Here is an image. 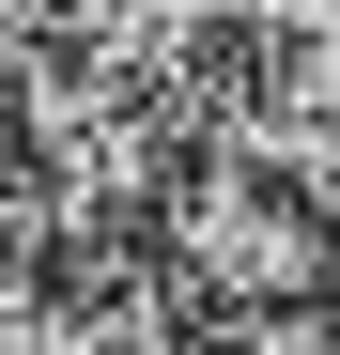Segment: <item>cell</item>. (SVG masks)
Wrapping results in <instances>:
<instances>
[{"instance_id": "6da1fadb", "label": "cell", "mask_w": 340, "mask_h": 355, "mask_svg": "<svg viewBox=\"0 0 340 355\" xmlns=\"http://www.w3.org/2000/svg\"><path fill=\"white\" fill-rule=\"evenodd\" d=\"M186 263L216 293H309L325 278V201L278 155H216L201 186H186Z\"/></svg>"}, {"instance_id": "7a4b0ae2", "label": "cell", "mask_w": 340, "mask_h": 355, "mask_svg": "<svg viewBox=\"0 0 340 355\" xmlns=\"http://www.w3.org/2000/svg\"><path fill=\"white\" fill-rule=\"evenodd\" d=\"M31 139H46V170H78V201H139L155 170H170L155 108L124 78H31Z\"/></svg>"}, {"instance_id": "3957f363", "label": "cell", "mask_w": 340, "mask_h": 355, "mask_svg": "<svg viewBox=\"0 0 340 355\" xmlns=\"http://www.w3.org/2000/svg\"><path fill=\"white\" fill-rule=\"evenodd\" d=\"M78 31L108 46V78H155V93H186V78H216V0H78Z\"/></svg>"}, {"instance_id": "277c9868", "label": "cell", "mask_w": 340, "mask_h": 355, "mask_svg": "<svg viewBox=\"0 0 340 355\" xmlns=\"http://www.w3.org/2000/svg\"><path fill=\"white\" fill-rule=\"evenodd\" d=\"M216 16H232V31H263V46H278V31L309 16V0H216Z\"/></svg>"}]
</instances>
